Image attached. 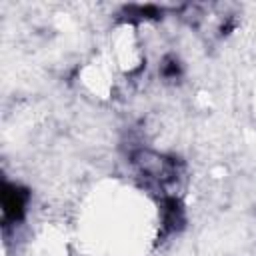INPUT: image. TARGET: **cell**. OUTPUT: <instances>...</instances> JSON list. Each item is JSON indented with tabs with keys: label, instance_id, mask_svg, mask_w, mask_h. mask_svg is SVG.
I'll list each match as a JSON object with an SVG mask.
<instances>
[{
	"label": "cell",
	"instance_id": "6da1fadb",
	"mask_svg": "<svg viewBox=\"0 0 256 256\" xmlns=\"http://www.w3.org/2000/svg\"><path fill=\"white\" fill-rule=\"evenodd\" d=\"M28 192L24 188H20L18 184H10L6 182L4 184V190H2V216H4V224L10 226V224H16L24 218L26 214V208H28Z\"/></svg>",
	"mask_w": 256,
	"mask_h": 256
}]
</instances>
